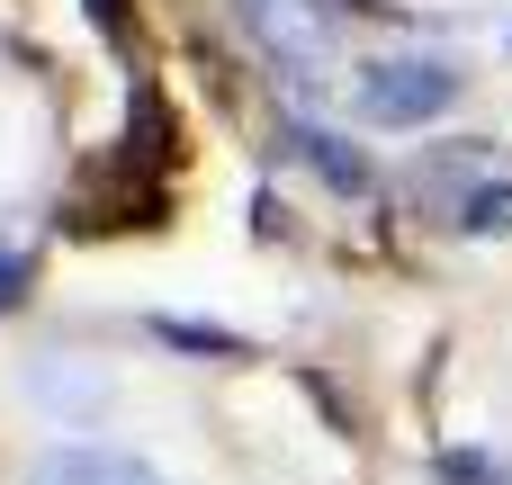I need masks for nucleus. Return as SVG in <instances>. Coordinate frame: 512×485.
<instances>
[{"label":"nucleus","instance_id":"obj_5","mask_svg":"<svg viewBox=\"0 0 512 485\" xmlns=\"http://www.w3.org/2000/svg\"><path fill=\"white\" fill-rule=\"evenodd\" d=\"M279 144H288L297 162H315V171H324L333 189H351V198L369 189V162H360V153H351L342 135H324V126H297V117H288V126H279Z\"/></svg>","mask_w":512,"mask_h":485},{"label":"nucleus","instance_id":"obj_3","mask_svg":"<svg viewBox=\"0 0 512 485\" xmlns=\"http://www.w3.org/2000/svg\"><path fill=\"white\" fill-rule=\"evenodd\" d=\"M27 485H162L153 468H135V459H117V450H90V441H63V450H45Z\"/></svg>","mask_w":512,"mask_h":485},{"label":"nucleus","instance_id":"obj_1","mask_svg":"<svg viewBox=\"0 0 512 485\" xmlns=\"http://www.w3.org/2000/svg\"><path fill=\"white\" fill-rule=\"evenodd\" d=\"M351 99L369 126H432L441 108H459V63L450 54H378V63H360Z\"/></svg>","mask_w":512,"mask_h":485},{"label":"nucleus","instance_id":"obj_6","mask_svg":"<svg viewBox=\"0 0 512 485\" xmlns=\"http://www.w3.org/2000/svg\"><path fill=\"white\" fill-rule=\"evenodd\" d=\"M18 288H27V252H18V243H0V315L18 306Z\"/></svg>","mask_w":512,"mask_h":485},{"label":"nucleus","instance_id":"obj_2","mask_svg":"<svg viewBox=\"0 0 512 485\" xmlns=\"http://www.w3.org/2000/svg\"><path fill=\"white\" fill-rule=\"evenodd\" d=\"M234 9H243L252 45H261L288 81L333 72V27H324V9H315V0H234Z\"/></svg>","mask_w":512,"mask_h":485},{"label":"nucleus","instance_id":"obj_7","mask_svg":"<svg viewBox=\"0 0 512 485\" xmlns=\"http://www.w3.org/2000/svg\"><path fill=\"white\" fill-rule=\"evenodd\" d=\"M90 18H99V36H108L117 54H135V45H126V9H117V0H90Z\"/></svg>","mask_w":512,"mask_h":485},{"label":"nucleus","instance_id":"obj_4","mask_svg":"<svg viewBox=\"0 0 512 485\" xmlns=\"http://www.w3.org/2000/svg\"><path fill=\"white\" fill-rule=\"evenodd\" d=\"M441 216L459 225V234H512V180H495L486 162H468V180L459 189H441Z\"/></svg>","mask_w":512,"mask_h":485}]
</instances>
